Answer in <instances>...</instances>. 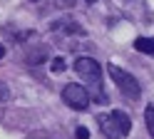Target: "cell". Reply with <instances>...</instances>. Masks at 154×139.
<instances>
[{"label":"cell","mask_w":154,"mask_h":139,"mask_svg":"<svg viewBox=\"0 0 154 139\" xmlns=\"http://www.w3.org/2000/svg\"><path fill=\"white\" fill-rule=\"evenodd\" d=\"M75 72L85 79L87 92H90V97H94V102L107 104V94H104V87H102V70L97 65V60H92V57H77L75 60Z\"/></svg>","instance_id":"cell-1"},{"label":"cell","mask_w":154,"mask_h":139,"mask_svg":"<svg viewBox=\"0 0 154 139\" xmlns=\"http://www.w3.org/2000/svg\"><path fill=\"white\" fill-rule=\"evenodd\" d=\"M100 129L107 139H124L132 129V117L122 109H112L100 117Z\"/></svg>","instance_id":"cell-2"},{"label":"cell","mask_w":154,"mask_h":139,"mask_svg":"<svg viewBox=\"0 0 154 139\" xmlns=\"http://www.w3.org/2000/svg\"><path fill=\"white\" fill-rule=\"evenodd\" d=\"M107 75H109V79L114 85H117V89L127 97V99H132V102H137V99L142 97V87H139V82L132 77V72H124L122 67H117V65H107Z\"/></svg>","instance_id":"cell-3"},{"label":"cell","mask_w":154,"mask_h":139,"mask_svg":"<svg viewBox=\"0 0 154 139\" xmlns=\"http://www.w3.org/2000/svg\"><path fill=\"white\" fill-rule=\"evenodd\" d=\"M90 92H87V87H82V85H65L62 87V102L67 107H72V109H87L90 107Z\"/></svg>","instance_id":"cell-4"},{"label":"cell","mask_w":154,"mask_h":139,"mask_svg":"<svg viewBox=\"0 0 154 139\" xmlns=\"http://www.w3.org/2000/svg\"><path fill=\"white\" fill-rule=\"evenodd\" d=\"M134 50L142 52V55L154 57V37H137L134 40Z\"/></svg>","instance_id":"cell-5"},{"label":"cell","mask_w":154,"mask_h":139,"mask_svg":"<svg viewBox=\"0 0 154 139\" xmlns=\"http://www.w3.org/2000/svg\"><path fill=\"white\" fill-rule=\"evenodd\" d=\"M60 27H65V30H70V35H85V30H82L80 25H75V23H70V20H62V23H55V25H52V30H60Z\"/></svg>","instance_id":"cell-6"},{"label":"cell","mask_w":154,"mask_h":139,"mask_svg":"<svg viewBox=\"0 0 154 139\" xmlns=\"http://www.w3.org/2000/svg\"><path fill=\"white\" fill-rule=\"evenodd\" d=\"M144 124H147L149 137H154V104H147V109H144Z\"/></svg>","instance_id":"cell-7"},{"label":"cell","mask_w":154,"mask_h":139,"mask_svg":"<svg viewBox=\"0 0 154 139\" xmlns=\"http://www.w3.org/2000/svg\"><path fill=\"white\" fill-rule=\"evenodd\" d=\"M50 70H52L55 75H57V72H62V70H65V60H62V57H52V62H50Z\"/></svg>","instance_id":"cell-8"},{"label":"cell","mask_w":154,"mask_h":139,"mask_svg":"<svg viewBox=\"0 0 154 139\" xmlns=\"http://www.w3.org/2000/svg\"><path fill=\"white\" fill-rule=\"evenodd\" d=\"M8 99H10V87L5 82H0V102H8Z\"/></svg>","instance_id":"cell-9"},{"label":"cell","mask_w":154,"mask_h":139,"mask_svg":"<svg viewBox=\"0 0 154 139\" xmlns=\"http://www.w3.org/2000/svg\"><path fill=\"white\" fill-rule=\"evenodd\" d=\"M75 137H77V139H90V129H87V127H77V129H75Z\"/></svg>","instance_id":"cell-10"},{"label":"cell","mask_w":154,"mask_h":139,"mask_svg":"<svg viewBox=\"0 0 154 139\" xmlns=\"http://www.w3.org/2000/svg\"><path fill=\"white\" fill-rule=\"evenodd\" d=\"M75 3H77V0H55L57 8H75Z\"/></svg>","instance_id":"cell-11"},{"label":"cell","mask_w":154,"mask_h":139,"mask_svg":"<svg viewBox=\"0 0 154 139\" xmlns=\"http://www.w3.org/2000/svg\"><path fill=\"white\" fill-rule=\"evenodd\" d=\"M3 57H5V47L0 45V60H3Z\"/></svg>","instance_id":"cell-12"},{"label":"cell","mask_w":154,"mask_h":139,"mask_svg":"<svg viewBox=\"0 0 154 139\" xmlns=\"http://www.w3.org/2000/svg\"><path fill=\"white\" fill-rule=\"evenodd\" d=\"M87 3H97V0H87Z\"/></svg>","instance_id":"cell-13"}]
</instances>
